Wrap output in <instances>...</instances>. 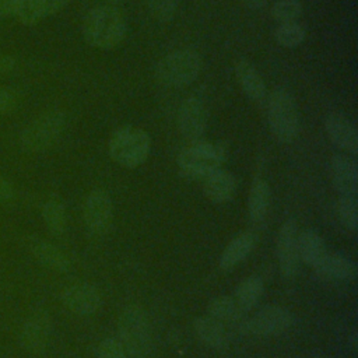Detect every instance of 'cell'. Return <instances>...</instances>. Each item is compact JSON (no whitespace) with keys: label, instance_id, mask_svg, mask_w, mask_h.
Here are the masks:
<instances>
[{"label":"cell","instance_id":"obj_1","mask_svg":"<svg viewBox=\"0 0 358 358\" xmlns=\"http://www.w3.org/2000/svg\"><path fill=\"white\" fill-rule=\"evenodd\" d=\"M127 34L124 15L113 6H96L91 8L83 21V35L85 42L101 50L116 48Z\"/></svg>","mask_w":358,"mask_h":358},{"label":"cell","instance_id":"obj_2","mask_svg":"<svg viewBox=\"0 0 358 358\" xmlns=\"http://www.w3.org/2000/svg\"><path fill=\"white\" fill-rule=\"evenodd\" d=\"M225 158L227 151L222 145L200 140L180 150L178 154V169L187 180L203 182L213 172L222 168Z\"/></svg>","mask_w":358,"mask_h":358},{"label":"cell","instance_id":"obj_3","mask_svg":"<svg viewBox=\"0 0 358 358\" xmlns=\"http://www.w3.org/2000/svg\"><path fill=\"white\" fill-rule=\"evenodd\" d=\"M109 157L123 168H137L151 152L150 134L136 126L126 124L116 129L108 141Z\"/></svg>","mask_w":358,"mask_h":358},{"label":"cell","instance_id":"obj_4","mask_svg":"<svg viewBox=\"0 0 358 358\" xmlns=\"http://www.w3.org/2000/svg\"><path fill=\"white\" fill-rule=\"evenodd\" d=\"M119 341L131 358H145L151 351V329L144 309L136 303L124 306L117 319Z\"/></svg>","mask_w":358,"mask_h":358},{"label":"cell","instance_id":"obj_5","mask_svg":"<svg viewBox=\"0 0 358 358\" xmlns=\"http://www.w3.org/2000/svg\"><path fill=\"white\" fill-rule=\"evenodd\" d=\"M201 70V57L193 49H178L165 55L155 66V78L165 87H185Z\"/></svg>","mask_w":358,"mask_h":358},{"label":"cell","instance_id":"obj_6","mask_svg":"<svg viewBox=\"0 0 358 358\" xmlns=\"http://www.w3.org/2000/svg\"><path fill=\"white\" fill-rule=\"evenodd\" d=\"M267 120L273 136L281 143H291L299 133V113L295 98L284 88L274 90L267 102Z\"/></svg>","mask_w":358,"mask_h":358},{"label":"cell","instance_id":"obj_7","mask_svg":"<svg viewBox=\"0 0 358 358\" xmlns=\"http://www.w3.org/2000/svg\"><path fill=\"white\" fill-rule=\"evenodd\" d=\"M64 127L66 116L62 110H46L22 129L20 134V145L27 152L45 151L60 138Z\"/></svg>","mask_w":358,"mask_h":358},{"label":"cell","instance_id":"obj_8","mask_svg":"<svg viewBox=\"0 0 358 358\" xmlns=\"http://www.w3.org/2000/svg\"><path fill=\"white\" fill-rule=\"evenodd\" d=\"M295 319L289 309L278 305H270L260 309L256 315L242 322V330L256 337L278 336L289 330Z\"/></svg>","mask_w":358,"mask_h":358},{"label":"cell","instance_id":"obj_9","mask_svg":"<svg viewBox=\"0 0 358 358\" xmlns=\"http://www.w3.org/2000/svg\"><path fill=\"white\" fill-rule=\"evenodd\" d=\"M83 220L87 231L95 236L109 231L113 221V203L105 190L95 189L88 193L83 206Z\"/></svg>","mask_w":358,"mask_h":358},{"label":"cell","instance_id":"obj_10","mask_svg":"<svg viewBox=\"0 0 358 358\" xmlns=\"http://www.w3.org/2000/svg\"><path fill=\"white\" fill-rule=\"evenodd\" d=\"M52 317L43 308L32 310L24 320L20 330L21 347L29 354H41L50 338Z\"/></svg>","mask_w":358,"mask_h":358},{"label":"cell","instance_id":"obj_11","mask_svg":"<svg viewBox=\"0 0 358 358\" xmlns=\"http://www.w3.org/2000/svg\"><path fill=\"white\" fill-rule=\"evenodd\" d=\"M275 255L280 271L284 277L292 278L298 273V227L296 221L289 218L282 222L275 241Z\"/></svg>","mask_w":358,"mask_h":358},{"label":"cell","instance_id":"obj_12","mask_svg":"<svg viewBox=\"0 0 358 358\" xmlns=\"http://www.w3.org/2000/svg\"><path fill=\"white\" fill-rule=\"evenodd\" d=\"M178 127L182 136L190 143L203 140L207 129V109L201 99L186 98L178 110Z\"/></svg>","mask_w":358,"mask_h":358},{"label":"cell","instance_id":"obj_13","mask_svg":"<svg viewBox=\"0 0 358 358\" xmlns=\"http://www.w3.org/2000/svg\"><path fill=\"white\" fill-rule=\"evenodd\" d=\"M62 303L74 315L91 316L102 303L98 288L90 282H76L66 287L60 294Z\"/></svg>","mask_w":358,"mask_h":358},{"label":"cell","instance_id":"obj_14","mask_svg":"<svg viewBox=\"0 0 358 358\" xmlns=\"http://www.w3.org/2000/svg\"><path fill=\"white\" fill-rule=\"evenodd\" d=\"M324 129L329 140L348 155L358 152V131L350 117L341 112H331L324 119Z\"/></svg>","mask_w":358,"mask_h":358},{"label":"cell","instance_id":"obj_15","mask_svg":"<svg viewBox=\"0 0 358 358\" xmlns=\"http://www.w3.org/2000/svg\"><path fill=\"white\" fill-rule=\"evenodd\" d=\"M331 182L340 196H357L358 165L352 155L336 154L331 158Z\"/></svg>","mask_w":358,"mask_h":358},{"label":"cell","instance_id":"obj_16","mask_svg":"<svg viewBox=\"0 0 358 358\" xmlns=\"http://www.w3.org/2000/svg\"><path fill=\"white\" fill-rule=\"evenodd\" d=\"M312 268L317 277L326 281H351L357 275L355 262L341 253L327 252Z\"/></svg>","mask_w":358,"mask_h":358},{"label":"cell","instance_id":"obj_17","mask_svg":"<svg viewBox=\"0 0 358 358\" xmlns=\"http://www.w3.org/2000/svg\"><path fill=\"white\" fill-rule=\"evenodd\" d=\"M29 250L39 264L52 271L67 273L71 268V262L69 256L46 239L32 238L29 241Z\"/></svg>","mask_w":358,"mask_h":358},{"label":"cell","instance_id":"obj_18","mask_svg":"<svg viewBox=\"0 0 358 358\" xmlns=\"http://www.w3.org/2000/svg\"><path fill=\"white\" fill-rule=\"evenodd\" d=\"M201 183L206 197L215 204L228 203L236 192V178L224 168L213 172Z\"/></svg>","mask_w":358,"mask_h":358},{"label":"cell","instance_id":"obj_19","mask_svg":"<svg viewBox=\"0 0 358 358\" xmlns=\"http://www.w3.org/2000/svg\"><path fill=\"white\" fill-rule=\"evenodd\" d=\"M235 76L243 94L255 102L266 98V84L256 67L246 59H241L235 64Z\"/></svg>","mask_w":358,"mask_h":358},{"label":"cell","instance_id":"obj_20","mask_svg":"<svg viewBox=\"0 0 358 358\" xmlns=\"http://www.w3.org/2000/svg\"><path fill=\"white\" fill-rule=\"evenodd\" d=\"M193 329L197 338L210 348L222 350L228 345V334L224 324L211 316H200L194 319Z\"/></svg>","mask_w":358,"mask_h":358},{"label":"cell","instance_id":"obj_21","mask_svg":"<svg viewBox=\"0 0 358 358\" xmlns=\"http://www.w3.org/2000/svg\"><path fill=\"white\" fill-rule=\"evenodd\" d=\"M255 246V236L250 232H242L235 236L222 250L220 256V267L224 271H231L243 262Z\"/></svg>","mask_w":358,"mask_h":358},{"label":"cell","instance_id":"obj_22","mask_svg":"<svg viewBox=\"0 0 358 358\" xmlns=\"http://www.w3.org/2000/svg\"><path fill=\"white\" fill-rule=\"evenodd\" d=\"M270 200L271 192L268 183L262 178H256L250 185L248 196V213L253 222L260 224L266 220L270 210Z\"/></svg>","mask_w":358,"mask_h":358},{"label":"cell","instance_id":"obj_23","mask_svg":"<svg viewBox=\"0 0 358 358\" xmlns=\"http://www.w3.org/2000/svg\"><path fill=\"white\" fill-rule=\"evenodd\" d=\"M70 0H25L18 11V20L25 25H34L41 20L62 11Z\"/></svg>","mask_w":358,"mask_h":358},{"label":"cell","instance_id":"obj_24","mask_svg":"<svg viewBox=\"0 0 358 358\" xmlns=\"http://www.w3.org/2000/svg\"><path fill=\"white\" fill-rule=\"evenodd\" d=\"M327 253L322 236L313 229H303L298 232V255L299 260L313 267Z\"/></svg>","mask_w":358,"mask_h":358},{"label":"cell","instance_id":"obj_25","mask_svg":"<svg viewBox=\"0 0 358 358\" xmlns=\"http://www.w3.org/2000/svg\"><path fill=\"white\" fill-rule=\"evenodd\" d=\"M208 316L224 323H239L243 319L245 310L238 305L234 296L222 295L210 301L207 306Z\"/></svg>","mask_w":358,"mask_h":358},{"label":"cell","instance_id":"obj_26","mask_svg":"<svg viewBox=\"0 0 358 358\" xmlns=\"http://www.w3.org/2000/svg\"><path fill=\"white\" fill-rule=\"evenodd\" d=\"M263 291H264L263 280L259 275H250L238 284V287L235 288L234 298L238 302V305L245 312H248L257 305V302L263 295Z\"/></svg>","mask_w":358,"mask_h":358},{"label":"cell","instance_id":"obj_27","mask_svg":"<svg viewBox=\"0 0 358 358\" xmlns=\"http://www.w3.org/2000/svg\"><path fill=\"white\" fill-rule=\"evenodd\" d=\"M42 218L46 225V228L55 234L62 235L66 229L67 217H66V208L62 200L57 197L48 199L42 206Z\"/></svg>","mask_w":358,"mask_h":358},{"label":"cell","instance_id":"obj_28","mask_svg":"<svg viewBox=\"0 0 358 358\" xmlns=\"http://www.w3.org/2000/svg\"><path fill=\"white\" fill-rule=\"evenodd\" d=\"M305 36H306L305 28L296 21L278 24V27L274 31V38L277 43L288 49L299 46L305 41Z\"/></svg>","mask_w":358,"mask_h":358},{"label":"cell","instance_id":"obj_29","mask_svg":"<svg viewBox=\"0 0 358 358\" xmlns=\"http://www.w3.org/2000/svg\"><path fill=\"white\" fill-rule=\"evenodd\" d=\"M337 214L341 224L351 232L358 228V201L357 196H340L337 203Z\"/></svg>","mask_w":358,"mask_h":358},{"label":"cell","instance_id":"obj_30","mask_svg":"<svg viewBox=\"0 0 358 358\" xmlns=\"http://www.w3.org/2000/svg\"><path fill=\"white\" fill-rule=\"evenodd\" d=\"M302 14V6L298 0H278L271 6V17L278 22H294Z\"/></svg>","mask_w":358,"mask_h":358},{"label":"cell","instance_id":"obj_31","mask_svg":"<svg viewBox=\"0 0 358 358\" xmlns=\"http://www.w3.org/2000/svg\"><path fill=\"white\" fill-rule=\"evenodd\" d=\"M145 3L151 15L161 22L171 21L178 8V0H145Z\"/></svg>","mask_w":358,"mask_h":358},{"label":"cell","instance_id":"obj_32","mask_svg":"<svg viewBox=\"0 0 358 358\" xmlns=\"http://www.w3.org/2000/svg\"><path fill=\"white\" fill-rule=\"evenodd\" d=\"M96 358H127V352L117 338L105 337L96 347Z\"/></svg>","mask_w":358,"mask_h":358},{"label":"cell","instance_id":"obj_33","mask_svg":"<svg viewBox=\"0 0 358 358\" xmlns=\"http://www.w3.org/2000/svg\"><path fill=\"white\" fill-rule=\"evenodd\" d=\"M17 105V99L14 96V94L4 88V87H0V115H6V113H10Z\"/></svg>","mask_w":358,"mask_h":358},{"label":"cell","instance_id":"obj_34","mask_svg":"<svg viewBox=\"0 0 358 358\" xmlns=\"http://www.w3.org/2000/svg\"><path fill=\"white\" fill-rule=\"evenodd\" d=\"M25 0H0V18L17 15Z\"/></svg>","mask_w":358,"mask_h":358},{"label":"cell","instance_id":"obj_35","mask_svg":"<svg viewBox=\"0 0 358 358\" xmlns=\"http://www.w3.org/2000/svg\"><path fill=\"white\" fill-rule=\"evenodd\" d=\"M14 196H15V190L13 183L7 178L0 175V203H7L13 200Z\"/></svg>","mask_w":358,"mask_h":358},{"label":"cell","instance_id":"obj_36","mask_svg":"<svg viewBox=\"0 0 358 358\" xmlns=\"http://www.w3.org/2000/svg\"><path fill=\"white\" fill-rule=\"evenodd\" d=\"M15 66V60L10 55L0 53V76L11 71Z\"/></svg>","mask_w":358,"mask_h":358},{"label":"cell","instance_id":"obj_37","mask_svg":"<svg viewBox=\"0 0 358 358\" xmlns=\"http://www.w3.org/2000/svg\"><path fill=\"white\" fill-rule=\"evenodd\" d=\"M239 1H241L242 4H245L246 7L256 10V8H262V7H264V6L267 4V1H268V0H239Z\"/></svg>","mask_w":358,"mask_h":358},{"label":"cell","instance_id":"obj_38","mask_svg":"<svg viewBox=\"0 0 358 358\" xmlns=\"http://www.w3.org/2000/svg\"><path fill=\"white\" fill-rule=\"evenodd\" d=\"M348 341H350V344H351L352 348H357V345H358V330H357L355 327H352V330H351V333H350Z\"/></svg>","mask_w":358,"mask_h":358},{"label":"cell","instance_id":"obj_39","mask_svg":"<svg viewBox=\"0 0 358 358\" xmlns=\"http://www.w3.org/2000/svg\"><path fill=\"white\" fill-rule=\"evenodd\" d=\"M98 1H101V3L105 4V6H113L115 3H119V1H122V0H98Z\"/></svg>","mask_w":358,"mask_h":358}]
</instances>
